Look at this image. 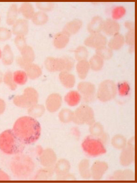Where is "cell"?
Instances as JSON below:
<instances>
[{
  "label": "cell",
  "mask_w": 137,
  "mask_h": 183,
  "mask_svg": "<svg viewBox=\"0 0 137 183\" xmlns=\"http://www.w3.org/2000/svg\"><path fill=\"white\" fill-rule=\"evenodd\" d=\"M102 29L107 34L114 35L117 34L119 29V25L116 22L111 20L103 22Z\"/></svg>",
  "instance_id": "cell-11"
},
{
  "label": "cell",
  "mask_w": 137,
  "mask_h": 183,
  "mask_svg": "<svg viewBox=\"0 0 137 183\" xmlns=\"http://www.w3.org/2000/svg\"><path fill=\"white\" fill-rule=\"evenodd\" d=\"M2 56V52L0 49V58Z\"/></svg>",
  "instance_id": "cell-29"
},
{
  "label": "cell",
  "mask_w": 137,
  "mask_h": 183,
  "mask_svg": "<svg viewBox=\"0 0 137 183\" xmlns=\"http://www.w3.org/2000/svg\"><path fill=\"white\" fill-rule=\"evenodd\" d=\"M19 9L16 5L13 4L10 6L7 15L6 22L9 25H13L17 20Z\"/></svg>",
  "instance_id": "cell-13"
},
{
  "label": "cell",
  "mask_w": 137,
  "mask_h": 183,
  "mask_svg": "<svg viewBox=\"0 0 137 183\" xmlns=\"http://www.w3.org/2000/svg\"><path fill=\"white\" fill-rule=\"evenodd\" d=\"M81 97L80 93L76 91H72L68 93L65 97V100L69 105L76 106L79 103Z\"/></svg>",
  "instance_id": "cell-14"
},
{
  "label": "cell",
  "mask_w": 137,
  "mask_h": 183,
  "mask_svg": "<svg viewBox=\"0 0 137 183\" xmlns=\"http://www.w3.org/2000/svg\"><path fill=\"white\" fill-rule=\"evenodd\" d=\"M89 25V31L92 34L98 33V32L102 29L103 22L101 19L98 17H95Z\"/></svg>",
  "instance_id": "cell-20"
},
{
  "label": "cell",
  "mask_w": 137,
  "mask_h": 183,
  "mask_svg": "<svg viewBox=\"0 0 137 183\" xmlns=\"http://www.w3.org/2000/svg\"><path fill=\"white\" fill-rule=\"evenodd\" d=\"M13 80L16 84L23 85L24 84L27 80V76L26 73L21 70H17L13 74Z\"/></svg>",
  "instance_id": "cell-22"
},
{
  "label": "cell",
  "mask_w": 137,
  "mask_h": 183,
  "mask_svg": "<svg viewBox=\"0 0 137 183\" xmlns=\"http://www.w3.org/2000/svg\"><path fill=\"white\" fill-rule=\"evenodd\" d=\"M90 68L89 63L86 60L79 62L76 65V70L80 78L84 79L86 77Z\"/></svg>",
  "instance_id": "cell-12"
},
{
  "label": "cell",
  "mask_w": 137,
  "mask_h": 183,
  "mask_svg": "<svg viewBox=\"0 0 137 183\" xmlns=\"http://www.w3.org/2000/svg\"><path fill=\"white\" fill-rule=\"evenodd\" d=\"M19 9V12L26 19H32L35 13L33 6L29 2L23 3Z\"/></svg>",
  "instance_id": "cell-15"
},
{
  "label": "cell",
  "mask_w": 137,
  "mask_h": 183,
  "mask_svg": "<svg viewBox=\"0 0 137 183\" xmlns=\"http://www.w3.org/2000/svg\"><path fill=\"white\" fill-rule=\"evenodd\" d=\"M81 21L79 20H75L67 23L62 31L70 36L76 33L79 29L82 26Z\"/></svg>",
  "instance_id": "cell-10"
},
{
  "label": "cell",
  "mask_w": 137,
  "mask_h": 183,
  "mask_svg": "<svg viewBox=\"0 0 137 183\" xmlns=\"http://www.w3.org/2000/svg\"><path fill=\"white\" fill-rule=\"evenodd\" d=\"M12 30L13 33L15 35H24L28 31L27 21L23 19L17 20L13 24Z\"/></svg>",
  "instance_id": "cell-8"
},
{
  "label": "cell",
  "mask_w": 137,
  "mask_h": 183,
  "mask_svg": "<svg viewBox=\"0 0 137 183\" xmlns=\"http://www.w3.org/2000/svg\"><path fill=\"white\" fill-rule=\"evenodd\" d=\"M61 81L65 87L72 88L75 83V78L73 75L68 72H62L60 74Z\"/></svg>",
  "instance_id": "cell-16"
},
{
  "label": "cell",
  "mask_w": 137,
  "mask_h": 183,
  "mask_svg": "<svg viewBox=\"0 0 137 183\" xmlns=\"http://www.w3.org/2000/svg\"><path fill=\"white\" fill-rule=\"evenodd\" d=\"M45 64L47 69L52 71L64 70L68 72L71 70L74 65L72 59L66 57L59 58L49 57L45 60Z\"/></svg>",
  "instance_id": "cell-4"
},
{
  "label": "cell",
  "mask_w": 137,
  "mask_h": 183,
  "mask_svg": "<svg viewBox=\"0 0 137 183\" xmlns=\"http://www.w3.org/2000/svg\"><path fill=\"white\" fill-rule=\"evenodd\" d=\"M103 59L96 54L92 57L89 62L90 68L94 71L100 70L103 65Z\"/></svg>",
  "instance_id": "cell-19"
},
{
  "label": "cell",
  "mask_w": 137,
  "mask_h": 183,
  "mask_svg": "<svg viewBox=\"0 0 137 183\" xmlns=\"http://www.w3.org/2000/svg\"><path fill=\"white\" fill-rule=\"evenodd\" d=\"M12 33L10 30L5 28H0V40L5 41L9 39Z\"/></svg>",
  "instance_id": "cell-28"
},
{
  "label": "cell",
  "mask_w": 137,
  "mask_h": 183,
  "mask_svg": "<svg viewBox=\"0 0 137 183\" xmlns=\"http://www.w3.org/2000/svg\"><path fill=\"white\" fill-rule=\"evenodd\" d=\"M124 40V37L121 35L116 34L109 42V47L114 49L119 48L123 45Z\"/></svg>",
  "instance_id": "cell-21"
},
{
  "label": "cell",
  "mask_w": 137,
  "mask_h": 183,
  "mask_svg": "<svg viewBox=\"0 0 137 183\" xmlns=\"http://www.w3.org/2000/svg\"><path fill=\"white\" fill-rule=\"evenodd\" d=\"M32 20L34 23L37 25H42L47 21L48 17L46 14L42 12L35 13Z\"/></svg>",
  "instance_id": "cell-23"
},
{
  "label": "cell",
  "mask_w": 137,
  "mask_h": 183,
  "mask_svg": "<svg viewBox=\"0 0 137 183\" xmlns=\"http://www.w3.org/2000/svg\"><path fill=\"white\" fill-rule=\"evenodd\" d=\"M20 51L22 56V58L24 61L29 62L33 61L34 58V53L31 47L26 45Z\"/></svg>",
  "instance_id": "cell-18"
},
{
  "label": "cell",
  "mask_w": 137,
  "mask_h": 183,
  "mask_svg": "<svg viewBox=\"0 0 137 183\" xmlns=\"http://www.w3.org/2000/svg\"><path fill=\"white\" fill-rule=\"evenodd\" d=\"M82 146L84 151L91 155L96 156L106 152L103 145L99 140L90 137L85 139Z\"/></svg>",
  "instance_id": "cell-5"
},
{
  "label": "cell",
  "mask_w": 137,
  "mask_h": 183,
  "mask_svg": "<svg viewBox=\"0 0 137 183\" xmlns=\"http://www.w3.org/2000/svg\"><path fill=\"white\" fill-rule=\"evenodd\" d=\"M117 87L115 83L109 80H104L99 85L96 92V97L100 101L106 102L115 96Z\"/></svg>",
  "instance_id": "cell-3"
},
{
  "label": "cell",
  "mask_w": 137,
  "mask_h": 183,
  "mask_svg": "<svg viewBox=\"0 0 137 183\" xmlns=\"http://www.w3.org/2000/svg\"><path fill=\"white\" fill-rule=\"evenodd\" d=\"M97 53L103 59L110 58L112 54L111 50L104 46L97 48Z\"/></svg>",
  "instance_id": "cell-25"
},
{
  "label": "cell",
  "mask_w": 137,
  "mask_h": 183,
  "mask_svg": "<svg viewBox=\"0 0 137 183\" xmlns=\"http://www.w3.org/2000/svg\"><path fill=\"white\" fill-rule=\"evenodd\" d=\"M78 88L83 100L85 103L93 101L96 97L97 91L95 86L93 83L88 82L80 83Z\"/></svg>",
  "instance_id": "cell-6"
},
{
  "label": "cell",
  "mask_w": 137,
  "mask_h": 183,
  "mask_svg": "<svg viewBox=\"0 0 137 183\" xmlns=\"http://www.w3.org/2000/svg\"><path fill=\"white\" fill-rule=\"evenodd\" d=\"M24 145L16 137L12 129L6 130L0 134V149L6 154L20 153L24 149Z\"/></svg>",
  "instance_id": "cell-2"
},
{
  "label": "cell",
  "mask_w": 137,
  "mask_h": 183,
  "mask_svg": "<svg viewBox=\"0 0 137 183\" xmlns=\"http://www.w3.org/2000/svg\"><path fill=\"white\" fill-rule=\"evenodd\" d=\"M2 52V55L4 61L8 60V61H10L12 59V52L9 45L6 44L4 46Z\"/></svg>",
  "instance_id": "cell-26"
},
{
  "label": "cell",
  "mask_w": 137,
  "mask_h": 183,
  "mask_svg": "<svg viewBox=\"0 0 137 183\" xmlns=\"http://www.w3.org/2000/svg\"><path fill=\"white\" fill-rule=\"evenodd\" d=\"M12 130L23 144H30L36 142L39 138L41 127L39 122L34 118L23 116L16 121Z\"/></svg>",
  "instance_id": "cell-1"
},
{
  "label": "cell",
  "mask_w": 137,
  "mask_h": 183,
  "mask_svg": "<svg viewBox=\"0 0 137 183\" xmlns=\"http://www.w3.org/2000/svg\"><path fill=\"white\" fill-rule=\"evenodd\" d=\"M0 20H1V19H0Z\"/></svg>",
  "instance_id": "cell-30"
},
{
  "label": "cell",
  "mask_w": 137,
  "mask_h": 183,
  "mask_svg": "<svg viewBox=\"0 0 137 183\" xmlns=\"http://www.w3.org/2000/svg\"><path fill=\"white\" fill-rule=\"evenodd\" d=\"M69 36V35L63 31L58 33L54 38V46L58 49L64 48L68 42Z\"/></svg>",
  "instance_id": "cell-9"
},
{
  "label": "cell",
  "mask_w": 137,
  "mask_h": 183,
  "mask_svg": "<svg viewBox=\"0 0 137 183\" xmlns=\"http://www.w3.org/2000/svg\"><path fill=\"white\" fill-rule=\"evenodd\" d=\"M75 57L79 61L86 60L88 56L87 50L83 47H78L75 51Z\"/></svg>",
  "instance_id": "cell-24"
},
{
  "label": "cell",
  "mask_w": 137,
  "mask_h": 183,
  "mask_svg": "<svg viewBox=\"0 0 137 183\" xmlns=\"http://www.w3.org/2000/svg\"><path fill=\"white\" fill-rule=\"evenodd\" d=\"M61 101L60 97L59 95H52L48 97L47 102V109L52 110H56L60 107Z\"/></svg>",
  "instance_id": "cell-17"
},
{
  "label": "cell",
  "mask_w": 137,
  "mask_h": 183,
  "mask_svg": "<svg viewBox=\"0 0 137 183\" xmlns=\"http://www.w3.org/2000/svg\"><path fill=\"white\" fill-rule=\"evenodd\" d=\"M14 42L17 47L20 51L26 45L24 35H17L15 38Z\"/></svg>",
  "instance_id": "cell-27"
},
{
  "label": "cell",
  "mask_w": 137,
  "mask_h": 183,
  "mask_svg": "<svg viewBox=\"0 0 137 183\" xmlns=\"http://www.w3.org/2000/svg\"><path fill=\"white\" fill-rule=\"evenodd\" d=\"M105 37L98 33L92 34L87 37L85 40V43L86 45L97 49L104 46L106 43Z\"/></svg>",
  "instance_id": "cell-7"
}]
</instances>
